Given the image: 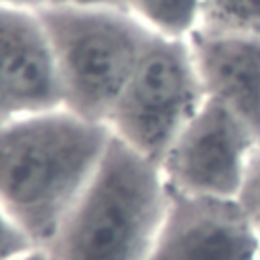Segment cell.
<instances>
[{
  "label": "cell",
  "mask_w": 260,
  "mask_h": 260,
  "mask_svg": "<svg viewBox=\"0 0 260 260\" xmlns=\"http://www.w3.org/2000/svg\"><path fill=\"white\" fill-rule=\"evenodd\" d=\"M112 132L67 108L0 124V205L47 248L98 169Z\"/></svg>",
  "instance_id": "obj_1"
},
{
  "label": "cell",
  "mask_w": 260,
  "mask_h": 260,
  "mask_svg": "<svg viewBox=\"0 0 260 260\" xmlns=\"http://www.w3.org/2000/svg\"><path fill=\"white\" fill-rule=\"evenodd\" d=\"M167 201L160 165L112 136L45 250L53 260H146Z\"/></svg>",
  "instance_id": "obj_2"
},
{
  "label": "cell",
  "mask_w": 260,
  "mask_h": 260,
  "mask_svg": "<svg viewBox=\"0 0 260 260\" xmlns=\"http://www.w3.org/2000/svg\"><path fill=\"white\" fill-rule=\"evenodd\" d=\"M69 112L93 122L108 116L154 32L122 8L39 6Z\"/></svg>",
  "instance_id": "obj_3"
},
{
  "label": "cell",
  "mask_w": 260,
  "mask_h": 260,
  "mask_svg": "<svg viewBox=\"0 0 260 260\" xmlns=\"http://www.w3.org/2000/svg\"><path fill=\"white\" fill-rule=\"evenodd\" d=\"M203 100L205 91L189 41L154 30L106 126L114 138L160 165Z\"/></svg>",
  "instance_id": "obj_4"
},
{
  "label": "cell",
  "mask_w": 260,
  "mask_h": 260,
  "mask_svg": "<svg viewBox=\"0 0 260 260\" xmlns=\"http://www.w3.org/2000/svg\"><path fill=\"white\" fill-rule=\"evenodd\" d=\"M260 138L228 106L205 98L160 160L167 185L183 193L238 197Z\"/></svg>",
  "instance_id": "obj_5"
},
{
  "label": "cell",
  "mask_w": 260,
  "mask_h": 260,
  "mask_svg": "<svg viewBox=\"0 0 260 260\" xmlns=\"http://www.w3.org/2000/svg\"><path fill=\"white\" fill-rule=\"evenodd\" d=\"M260 234L238 197L169 187L167 209L146 260H258Z\"/></svg>",
  "instance_id": "obj_6"
},
{
  "label": "cell",
  "mask_w": 260,
  "mask_h": 260,
  "mask_svg": "<svg viewBox=\"0 0 260 260\" xmlns=\"http://www.w3.org/2000/svg\"><path fill=\"white\" fill-rule=\"evenodd\" d=\"M0 100L6 120L63 108L55 55L37 8L0 6Z\"/></svg>",
  "instance_id": "obj_7"
},
{
  "label": "cell",
  "mask_w": 260,
  "mask_h": 260,
  "mask_svg": "<svg viewBox=\"0 0 260 260\" xmlns=\"http://www.w3.org/2000/svg\"><path fill=\"white\" fill-rule=\"evenodd\" d=\"M187 41L205 98L228 106L260 138V35L195 28Z\"/></svg>",
  "instance_id": "obj_8"
},
{
  "label": "cell",
  "mask_w": 260,
  "mask_h": 260,
  "mask_svg": "<svg viewBox=\"0 0 260 260\" xmlns=\"http://www.w3.org/2000/svg\"><path fill=\"white\" fill-rule=\"evenodd\" d=\"M126 10L148 28L177 39H187L201 18L203 0H124Z\"/></svg>",
  "instance_id": "obj_9"
},
{
  "label": "cell",
  "mask_w": 260,
  "mask_h": 260,
  "mask_svg": "<svg viewBox=\"0 0 260 260\" xmlns=\"http://www.w3.org/2000/svg\"><path fill=\"white\" fill-rule=\"evenodd\" d=\"M197 28L260 35V0H203Z\"/></svg>",
  "instance_id": "obj_10"
},
{
  "label": "cell",
  "mask_w": 260,
  "mask_h": 260,
  "mask_svg": "<svg viewBox=\"0 0 260 260\" xmlns=\"http://www.w3.org/2000/svg\"><path fill=\"white\" fill-rule=\"evenodd\" d=\"M238 199L260 234V142L256 144V148L248 158L244 181L238 191Z\"/></svg>",
  "instance_id": "obj_11"
},
{
  "label": "cell",
  "mask_w": 260,
  "mask_h": 260,
  "mask_svg": "<svg viewBox=\"0 0 260 260\" xmlns=\"http://www.w3.org/2000/svg\"><path fill=\"white\" fill-rule=\"evenodd\" d=\"M39 248L28 234L0 205V260H14Z\"/></svg>",
  "instance_id": "obj_12"
},
{
  "label": "cell",
  "mask_w": 260,
  "mask_h": 260,
  "mask_svg": "<svg viewBox=\"0 0 260 260\" xmlns=\"http://www.w3.org/2000/svg\"><path fill=\"white\" fill-rule=\"evenodd\" d=\"M41 6H93V8H122L124 0H41Z\"/></svg>",
  "instance_id": "obj_13"
},
{
  "label": "cell",
  "mask_w": 260,
  "mask_h": 260,
  "mask_svg": "<svg viewBox=\"0 0 260 260\" xmlns=\"http://www.w3.org/2000/svg\"><path fill=\"white\" fill-rule=\"evenodd\" d=\"M14 260H53V258L49 256V252H47L45 248H35V250H30L28 254H24V256H20V258H14Z\"/></svg>",
  "instance_id": "obj_14"
},
{
  "label": "cell",
  "mask_w": 260,
  "mask_h": 260,
  "mask_svg": "<svg viewBox=\"0 0 260 260\" xmlns=\"http://www.w3.org/2000/svg\"><path fill=\"white\" fill-rule=\"evenodd\" d=\"M0 6H26V8H39L41 0H0Z\"/></svg>",
  "instance_id": "obj_15"
},
{
  "label": "cell",
  "mask_w": 260,
  "mask_h": 260,
  "mask_svg": "<svg viewBox=\"0 0 260 260\" xmlns=\"http://www.w3.org/2000/svg\"><path fill=\"white\" fill-rule=\"evenodd\" d=\"M6 122V114H4V108H2V100H0V124Z\"/></svg>",
  "instance_id": "obj_16"
},
{
  "label": "cell",
  "mask_w": 260,
  "mask_h": 260,
  "mask_svg": "<svg viewBox=\"0 0 260 260\" xmlns=\"http://www.w3.org/2000/svg\"><path fill=\"white\" fill-rule=\"evenodd\" d=\"M258 260H260V258H258Z\"/></svg>",
  "instance_id": "obj_17"
}]
</instances>
